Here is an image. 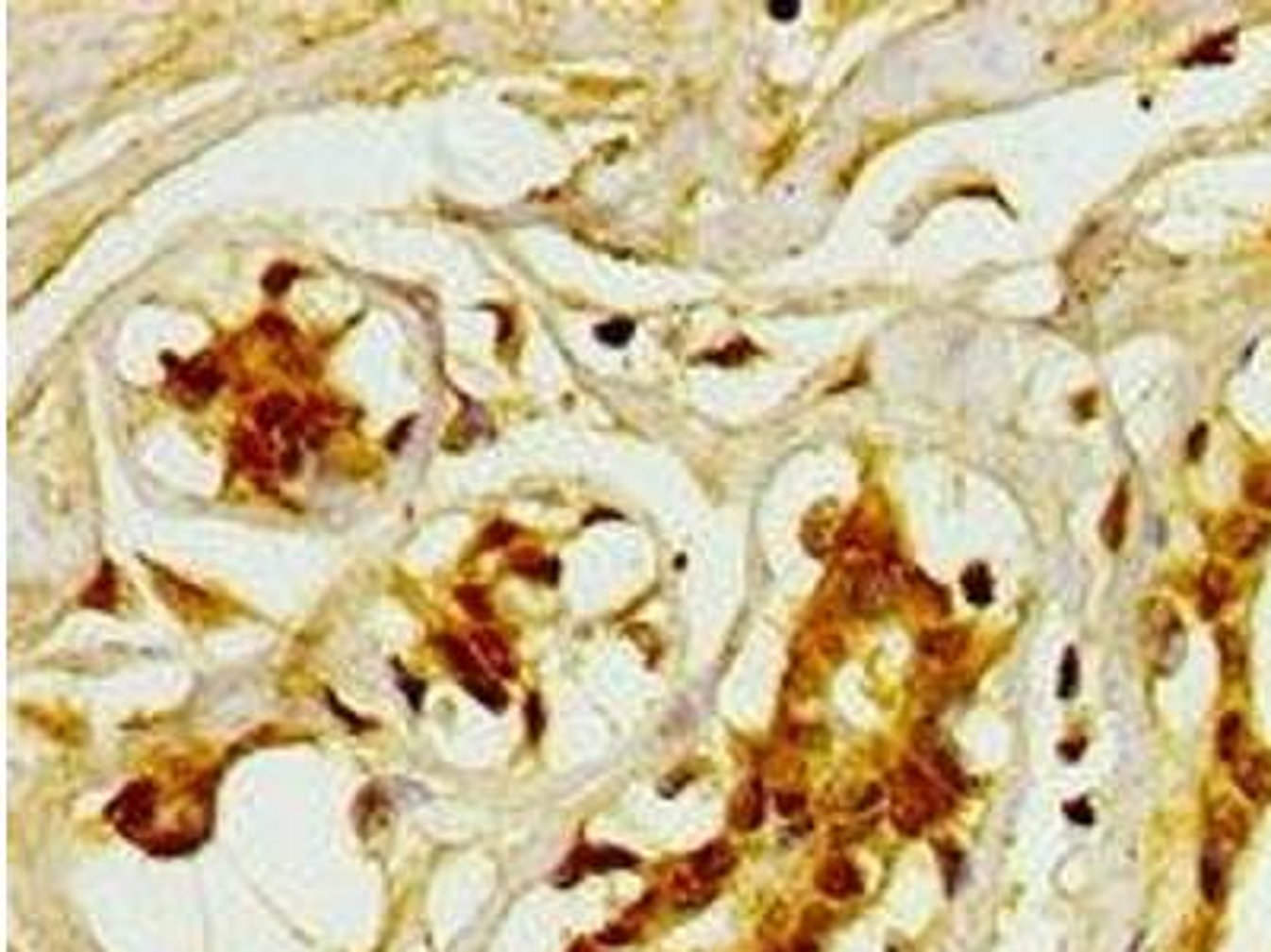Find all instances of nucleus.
<instances>
[{
  "label": "nucleus",
  "mask_w": 1271,
  "mask_h": 952,
  "mask_svg": "<svg viewBox=\"0 0 1271 952\" xmlns=\"http://www.w3.org/2000/svg\"><path fill=\"white\" fill-rule=\"evenodd\" d=\"M944 810L941 793L931 788V781L919 768L907 765L896 775V791L890 800V819L903 835H922Z\"/></svg>",
  "instance_id": "nucleus-1"
},
{
  "label": "nucleus",
  "mask_w": 1271,
  "mask_h": 952,
  "mask_svg": "<svg viewBox=\"0 0 1271 952\" xmlns=\"http://www.w3.org/2000/svg\"><path fill=\"white\" fill-rule=\"evenodd\" d=\"M896 591H900V584L890 575L887 559H872V562L861 565L856 581H852L849 604L858 616H881L896 600Z\"/></svg>",
  "instance_id": "nucleus-2"
},
{
  "label": "nucleus",
  "mask_w": 1271,
  "mask_h": 952,
  "mask_svg": "<svg viewBox=\"0 0 1271 952\" xmlns=\"http://www.w3.org/2000/svg\"><path fill=\"white\" fill-rule=\"evenodd\" d=\"M223 384L220 365L213 362V356H197L191 362H178V369H172V391L185 407H200L207 404Z\"/></svg>",
  "instance_id": "nucleus-3"
},
{
  "label": "nucleus",
  "mask_w": 1271,
  "mask_h": 952,
  "mask_svg": "<svg viewBox=\"0 0 1271 952\" xmlns=\"http://www.w3.org/2000/svg\"><path fill=\"white\" fill-rule=\"evenodd\" d=\"M156 813V788L150 781H137L127 791L118 793V800L109 807V816L115 819L121 832L134 835L150 823Z\"/></svg>",
  "instance_id": "nucleus-4"
},
{
  "label": "nucleus",
  "mask_w": 1271,
  "mask_h": 952,
  "mask_svg": "<svg viewBox=\"0 0 1271 952\" xmlns=\"http://www.w3.org/2000/svg\"><path fill=\"white\" fill-rule=\"evenodd\" d=\"M1268 537H1271V524L1268 521L1246 518V514H1240V518H1230L1224 524L1217 543H1221V549L1227 556L1249 559V556H1256L1259 549L1268 543Z\"/></svg>",
  "instance_id": "nucleus-5"
},
{
  "label": "nucleus",
  "mask_w": 1271,
  "mask_h": 952,
  "mask_svg": "<svg viewBox=\"0 0 1271 952\" xmlns=\"http://www.w3.org/2000/svg\"><path fill=\"white\" fill-rule=\"evenodd\" d=\"M1233 781L1249 800L1265 803L1271 797V759L1259 749L1233 759Z\"/></svg>",
  "instance_id": "nucleus-6"
},
{
  "label": "nucleus",
  "mask_w": 1271,
  "mask_h": 952,
  "mask_svg": "<svg viewBox=\"0 0 1271 952\" xmlns=\"http://www.w3.org/2000/svg\"><path fill=\"white\" fill-rule=\"evenodd\" d=\"M299 407H296V400L290 397V394H267L261 404L255 407V426H258V432L264 435H274V432H283L286 439H296V423H299Z\"/></svg>",
  "instance_id": "nucleus-7"
},
{
  "label": "nucleus",
  "mask_w": 1271,
  "mask_h": 952,
  "mask_svg": "<svg viewBox=\"0 0 1271 952\" xmlns=\"http://www.w3.org/2000/svg\"><path fill=\"white\" fill-rule=\"evenodd\" d=\"M1233 858V848H1227L1221 842H1212L1208 838L1205 854H1201V867H1198V886L1205 902L1217 905L1224 898V886H1227V863Z\"/></svg>",
  "instance_id": "nucleus-8"
},
{
  "label": "nucleus",
  "mask_w": 1271,
  "mask_h": 952,
  "mask_svg": "<svg viewBox=\"0 0 1271 952\" xmlns=\"http://www.w3.org/2000/svg\"><path fill=\"white\" fill-rule=\"evenodd\" d=\"M1233 597V575L1224 565H1205L1198 578V613L1201 619H1214L1221 607Z\"/></svg>",
  "instance_id": "nucleus-9"
},
{
  "label": "nucleus",
  "mask_w": 1271,
  "mask_h": 952,
  "mask_svg": "<svg viewBox=\"0 0 1271 952\" xmlns=\"http://www.w3.org/2000/svg\"><path fill=\"white\" fill-rule=\"evenodd\" d=\"M966 648H970V632H966V628H957V626L928 628V632L919 635V651L931 660L954 663L963 658Z\"/></svg>",
  "instance_id": "nucleus-10"
},
{
  "label": "nucleus",
  "mask_w": 1271,
  "mask_h": 952,
  "mask_svg": "<svg viewBox=\"0 0 1271 952\" xmlns=\"http://www.w3.org/2000/svg\"><path fill=\"white\" fill-rule=\"evenodd\" d=\"M814 883L826 898H852L861 893V873L852 860L836 858L830 863H823Z\"/></svg>",
  "instance_id": "nucleus-11"
},
{
  "label": "nucleus",
  "mask_w": 1271,
  "mask_h": 952,
  "mask_svg": "<svg viewBox=\"0 0 1271 952\" xmlns=\"http://www.w3.org/2000/svg\"><path fill=\"white\" fill-rule=\"evenodd\" d=\"M763 813H766L763 784L751 778L735 793V803H731V823H735V828H741V832H754V828H760Z\"/></svg>",
  "instance_id": "nucleus-12"
},
{
  "label": "nucleus",
  "mask_w": 1271,
  "mask_h": 952,
  "mask_svg": "<svg viewBox=\"0 0 1271 952\" xmlns=\"http://www.w3.org/2000/svg\"><path fill=\"white\" fill-rule=\"evenodd\" d=\"M1243 835H1246V816L1233 807L1230 800H1214L1212 807V842H1221L1227 848H1240Z\"/></svg>",
  "instance_id": "nucleus-13"
},
{
  "label": "nucleus",
  "mask_w": 1271,
  "mask_h": 952,
  "mask_svg": "<svg viewBox=\"0 0 1271 952\" xmlns=\"http://www.w3.org/2000/svg\"><path fill=\"white\" fill-rule=\"evenodd\" d=\"M474 651L481 654L483 658V663L486 667L493 670V674H500V676H516V658H512V651H509V644L500 639L496 632H490V628H481V632H474Z\"/></svg>",
  "instance_id": "nucleus-14"
},
{
  "label": "nucleus",
  "mask_w": 1271,
  "mask_h": 952,
  "mask_svg": "<svg viewBox=\"0 0 1271 952\" xmlns=\"http://www.w3.org/2000/svg\"><path fill=\"white\" fill-rule=\"evenodd\" d=\"M731 867H735V851H731L725 842L706 844V848L696 851L693 860H690V870L696 873V877L706 879V883H716V879L725 877Z\"/></svg>",
  "instance_id": "nucleus-15"
},
{
  "label": "nucleus",
  "mask_w": 1271,
  "mask_h": 952,
  "mask_svg": "<svg viewBox=\"0 0 1271 952\" xmlns=\"http://www.w3.org/2000/svg\"><path fill=\"white\" fill-rule=\"evenodd\" d=\"M1126 514H1128V486L1119 483L1116 495H1112V502L1100 518V537L1110 549H1119L1122 540H1126Z\"/></svg>",
  "instance_id": "nucleus-16"
},
{
  "label": "nucleus",
  "mask_w": 1271,
  "mask_h": 952,
  "mask_svg": "<svg viewBox=\"0 0 1271 952\" xmlns=\"http://www.w3.org/2000/svg\"><path fill=\"white\" fill-rule=\"evenodd\" d=\"M582 854H585V870L588 873L630 870V867L639 863L630 851H623V848H582Z\"/></svg>",
  "instance_id": "nucleus-17"
},
{
  "label": "nucleus",
  "mask_w": 1271,
  "mask_h": 952,
  "mask_svg": "<svg viewBox=\"0 0 1271 952\" xmlns=\"http://www.w3.org/2000/svg\"><path fill=\"white\" fill-rule=\"evenodd\" d=\"M1243 737H1246V727H1243L1240 714H1224L1221 727H1217V756L1224 762H1233L1243 753Z\"/></svg>",
  "instance_id": "nucleus-18"
},
{
  "label": "nucleus",
  "mask_w": 1271,
  "mask_h": 952,
  "mask_svg": "<svg viewBox=\"0 0 1271 952\" xmlns=\"http://www.w3.org/2000/svg\"><path fill=\"white\" fill-rule=\"evenodd\" d=\"M709 895H712V883H706L703 877H696L693 870L690 873H677V877H674V902L681 908L703 905Z\"/></svg>",
  "instance_id": "nucleus-19"
},
{
  "label": "nucleus",
  "mask_w": 1271,
  "mask_h": 952,
  "mask_svg": "<svg viewBox=\"0 0 1271 952\" xmlns=\"http://www.w3.org/2000/svg\"><path fill=\"white\" fill-rule=\"evenodd\" d=\"M1243 495L1256 505V509H1271V464L1252 467L1243 479Z\"/></svg>",
  "instance_id": "nucleus-20"
},
{
  "label": "nucleus",
  "mask_w": 1271,
  "mask_h": 952,
  "mask_svg": "<svg viewBox=\"0 0 1271 952\" xmlns=\"http://www.w3.org/2000/svg\"><path fill=\"white\" fill-rule=\"evenodd\" d=\"M439 644H442V651H446V658L451 660V667L461 674V679H465V676H483V670L477 667L474 654H471V648H467L465 642L451 639V635H442Z\"/></svg>",
  "instance_id": "nucleus-21"
},
{
  "label": "nucleus",
  "mask_w": 1271,
  "mask_h": 952,
  "mask_svg": "<svg viewBox=\"0 0 1271 952\" xmlns=\"http://www.w3.org/2000/svg\"><path fill=\"white\" fill-rule=\"evenodd\" d=\"M461 686H465L467 693H471L481 705H486V709H493V711H502V709H506V693H502V689L496 686L493 679H486V676H465V679H461Z\"/></svg>",
  "instance_id": "nucleus-22"
},
{
  "label": "nucleus",
  "mask_w": 1271,
  "mask_h": 952,
  "mask_svg": "<svg viewBox=\"0 0 1271 952\" xmlns=\"http://www.w3.org/2000/svg\"><path fill=\"white\" fill-rule=\"evenodd\" d=\"M963 591H966V597H970V604L986 607L991 600V575L982 569V565H973V569H966V575H963Z\"/></svg>",
  "instance_id": "nucleus-23"
},
{
  "label": "nucleus",
  "mask_w": 1271,
  "mask_h": 952,
  "mask_svg": "<svg viewBox=\"0 0 1271 952\" xmlns=\"http://www.w3.org/2000/svg\"><path fill=\"white\" fill-rule=\"evenodd\" d=\"M455 597H458V604L465 607L474 619H481V623H486V619H493L490 597H486V591H483V588H458V591H455Z\"/></svg>",
  "instance_id": "nucleus-24"
},
{
  "label": "nucleus",
  "mask_w": 1271,
  "mask_h": 952,
  "mask_svg": "<svg viewBox=\"0 0 1271 952\" xmlns=\"http://www.w3.org/2000/svg\"><path fill=\"white\" fill-rule=\"evenodd\" d=\"M258 334H264L271 343H290L293 340V325L286 318H280V314H261L258 318Z\"/></svg>",
  "instance_id": "nucleus-25"
},
{
  "label": "nucleus",
  "mask_w": 1271,
  "mask_h": 952,
  "mask_svg": "<svg viewBox=\"0 0 1271 952\" xmlns=\"http://www.w3.org/2000/svg\"><path fill=\"white\" fill-rule=\"evenodd\" d=\"M633 321H626V318H617V321H607V325H601L595 334H598V340L601 343H607V346H626L630 343V337H633Z\"/></svg>",
  "instance_id": "nucleus-26"
},
{
  "label": "nucleus",
  "mask_w": 1271,
  "mask_h": 952,
  "mask_svg": "<svg viewBox=\"0 0 1271 952\" xmlns=\"http://www.w3.org/2000/svg\"><path fill=\"white\" fill-rule=\"evenodd\" d=\"M1077 693V651L1068 648L1061 658V679H1059V698H1072Z\"/></svg>",
  "instance_id": "nucleus-27"
},
{
  "label": "nucleus",
  "mask_w": 1271,
  "mask_h": 952,
  "mask_svg": "<svg viewBox=\"0 0 1271 952\" xmlns=\"http://www.w3.org/2000/svg\"><path fill=\"white\" fill-rule=\"evenodd\" d=\"M296 276H299V270H296L293 264H274L271 270H267V276H264V290L271 295H280V292L290 290V283Z\"/></svg>",
  "instance_id": "nucleus-28"
},
{
  "label": "nucleus",
  "mask_w": 1271,
  "mask_h": 952,
  "mask_svg": "<svg viewBox=\"0 0 1271 952\" xmlns=\"http://www.w3.org/2000/svg\"><path fill=\"white\" fill-rule=\"evenodd\" d=\"M1221 654H1224V670L1230 676H1236V670H1240V660H1243V648H1240V639H1236L1233 632H1221Z\"/></svg>",
  "instance_id": "nucleus-29"
},
{
  "label": "nucleus",
  "mask_w": 1271,
  "mask_h": 952,
  "mask_svg": "<svg viewBox=\"0 0 1271 952\" xmlns=\"http://www.w3.org/2000/svg\"><path fill=\"white\" fill-rule=\"evenodd\" d=\"M512 537H516V527H512V524H506V521H496L493 527L483 534L481 543H483L486 549H496V546H506Z\"/></svg>",
  "instance_id": "nucleus-30"
},
{
  "label": "nucleus",
  "mask_w": 1271,
  "mask_h": 952,
  "mask_svg": "<svg viewBox=\"0 0 1271 952\" xmlns=\"http://www.w3.org/2000/svg\"><path fill=\"white\" fill-rule=\"evenodd\" d=\"M776 810L782 816H798L801 810H805V797H801V793H779Z\"/></svg>",
  "instance_id": "nucleus-31"
},
{
  "label": "nucleus",
  "mask_w": 1271,
  "mask_h": 952,
  "mask_svg": "<svg viewBox=\"0 0 1271 952\" xmlns=\"http://www.w3.org/2000/svg\"><path fill=\"white\" fill-rule=\"evenodd\" d=\"M798 0H772L770 4V13L776 16V20H795L798 16Z\"/></svg>",
  "instance_id": "nucleus-32"
},
{
  "label": "nucleus",
  "mask_w": 1271,
  "mask_h": 952,
  "mask_svg": "<svg viewBox=\"0 0 1271 952\" xmlns=\"http://www.w3.org/2000/svg\"><path fill=\"white\" fill-rule=\"evenodd\" d=\"M1065 813L1072 816L1077 826H1091V823H1093V813H1091V807H1087V800H1075V803H1068V807H1065Z\"/></svg>",
  "instance_id": "nucleus-33"
},
{
  "label": "nucleus",
  "mask_w": 1271,
  "mask_h": 952,
  "mask_svg": "<svg viewBox=\"0 0 1271 952\" xmlns=\"http://www.w3.org/2000/svg\"><path fill=\"white\" fill-rule=\"evenodd\" d=\"M601 943H607V946H623V943H630L633 940V930H626L623 924H617V927H611V930H604L598 937Z\"/></svg>",
  "instance_id": "nucleus-34"
},
{
  "label": "nucleus",
  "mask_w": 1271,
  "mask_h": 952,
  "mask_svg": "<svg viewBox=\"0 0 1271 952\" xmlns=\"http://www.w3.org/2000/svg\"><path fill=\"white\" fill-rule=\"evenodd\" d=\"M770 952H817V943L814 940H791L786 946H772Z\"/></svg>",
  "instance_id": "nucleus-35"
},
{
  "label": "nucleus",
  "mask_w": 1271,
  "mask_h": 952,
  "mask_svg": "<svg viewBox=\"0 0 1271 952\" xmlns=\"http://www.w3.org/2000/svg\"><path fill=\"white\" fill-rule=\"evenodd\" d=\"M400 686H404V693H411V702L420 709V698H423V683H414L411 676H404L400 674Z\"/></svg>",
  "instance_id": "nucleus-36"
},
{
  "label": "nucleus",
  "mask_w": 1271,
  "mask_h": 952,
  "mask_svg": "<svg viewBox=\"0 0 1271 952\" xmlns=\"http://www.w3.org/2000/svg\"><path fill=\"white\" fill-rule=\"evenodd\" d=\"M877 800H881V788H877V784H872V788L861 791V797H858L856 807H858V810H868V807H874Z\"/></svg>",
  "instance_id": "nucleus-37"
},
{
  "label": "nucleus",
  "mask_w": 1271,
  "mask_h": 952,
  "mask_svg": "<svg viewBox=\"0 0 1271 952\" xmlns=\"http://www.w3.org/2000/svg\"><path fill=\"white\" fill-rule=\"evenodd\" d=\"M569 952H595V949H591V946H585V943H576V946H572Z\"/></svg>",
  "instance_id": "nucleus-38"
}]
</instances>
